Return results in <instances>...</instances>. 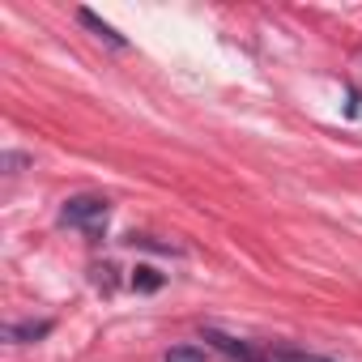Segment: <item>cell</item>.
I'll list each match as a JSON object with an SVG mask.
<instances>
[{
	"label": "cell",
	"instance_id": "cell-7",
	"mask_svg": "<svg viewBox=\"0 0 362 362\" xmlns=\"http://www.w3.org/2000/svg\"><path fill=\"white\" fill-rule=\"evenodd\" d=\"M26 162H30L26 153H5V170H9V175H18V170H22Z\"/></svg>",
	"mask_w": 362,
	"mask_h": 362
},
{
	"label": "cell",
	"instance_id": "cell-8",
	"mask_svg": "<svg viewBox=\"0 0 362 362\" xmlns=\"http://www.w3.org/2000/svg\"><path fill=\"white\" fill-rule=\"evenodd\" d=\"M286 362H324V358H286Z\"/></svg>",
	"mask_w": 362,
	"mask_h": 362
},
{
	"label": "cell",
	"instance_id": "cell-4",
	"mask_svg": "<svg viewBox=\"0 0 362 362\" xmlns=\"http://www.w3.org/2000/svg\"><path fill=\"white\" fill-rule=\"evenodd\" d=\"M205 341H214L222 354H230L235 362H252V349L243 345V341H235V337H226V332H214V328H205Z\"/></svg>",
	"mask_w": 362,
	"mask_h": 362
},
{
	"label": "cell",
	"instance_id": "cell-1",
	"mask_svg": "<svg viewBox=\"0 0 362 362\" xmlns=\"http://www.w3.org/2000/svg\"><path fill=\"white\" fill-rule=\"evenodd\" d=\"M60 222H64V226H81V230L98 235V226L107 222V201H103V197H73V201H64Z\"/></svg>",
	"mask_w": 362,
	"mask_h": 362
},
{
	"label": "cell",
	"instance_id": "cell-6",
	"mask_svg": "<svg viewBox=\"0 0 362 362\" xmlns=\"http://www.w3.org/2000/svg\"><path fill=\"white\" fill-rule=\"evenodd\" d=\"M166 362H209L201 349H192V345H175L170 354H166Z\"/></svg>",
	"mask_w": 362,
	"mask_h": 362
},
{
	"label": "cell",
	"instance_id": "cell-2",
	"mask_svg": "<svg viewBox=\"0 0 362 362\" xmlns=\"http://www.w3.org/2000/svg\"><path fill=\"white\" fill-rule=\"evenodd\" d=\"M77 22H81L86 30H94V35H98L103 43H111L115 52H124V47H128V39H124V35H115V26H107V22H103L98 13H90V9H77Z\"/></svg>",
	"mask_w": 362,
	"mask_h": 362
},
{
	"label": "cell",
	"instance_id": "cell-3",
	"mask_svg": "<svg viewBox=\"0 0 362 362\" xmlns=\"http://www.w3.org/2000/svg\"><path fill=\"white\" fill-rule=\"evenodd\" d=\"M47 332H52V320H26V324H9V328H5V337L18 341V345L39 341V337H47Z\"/></svg>",
	"mask_w": 362,
	"mask_h": 362
},
{
	"label": "cell",
	"instance_id": "cell-5",
	"mask_svg": "<svg viewBox=\"0 0 362 362\" xmlns=\"http://www.w3.org/2000/svg\"><path fill=\"white\" fill-rule=\"evenodd\" d=\"M132 286H136L141 294H153V290L162 286V273H158V269H149V264H141V269L132 273Z\"/></svg>",
	"mask_w": 362,
	"mask_h": 362
}]
</instances>
